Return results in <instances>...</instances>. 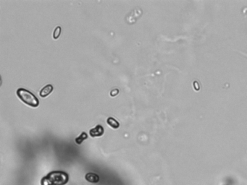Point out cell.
<instances>
[{"instance_id":"cell-4","label":"cell","mask_w":247,"mask_h":185,"mask_svg":"<svg viewBox=\"0 0 247 185\" xmlns=\"http://www.w3.org/2000/svg\"><path fill=\"white\" fill-rule=\"evenodd\" d=\"M53 90H54V87H53L52 85H46V86H44V87L40 90L39 96L42 98H46L49 95H50L51 92H52Z\"/></svg>"},{"instance_id":"cell-2","label":"cell","mask_w":247,"mask_h":185,"mask_svg":"<svg viewBox=\"0 0 247 185\" xmlns=\"http://www.w3.org/2000/svg\"><path fill=\"white\" fill-rule=\"evenodd\" d=\"M46 176L55 185H65L69 181L68 174L62 171H51Z\"/></svg>"},{"instance_id":"cell-6","label":"cell","mask_w":247,"mask_h":185,"mask_svg":"<svg viewBox=\"0 0 247 185\" xmlns=\"http://www.w3.org/2000/svg\"><path fill=\"white\" fill-rule=\"evenodd\" d=\"M107 123L109 127H111L112 128L114 129V130H117L120 127L119 122L115 119H114L113 117H109L107 120Z\"/></svg>"},{"instance_id":"cell-7","label":"cell","mask_w":247,"mask_h":185,"mask_svg":"<svg viewBox=\"0 0 247 185\" xmlns=\"http://www.w3.org/2000/svg\"><path fill=\"white\" fill-rule=\"evenodd\" d=\"M86 139H88L87 134L85 132H83L80 135V136L78 137H76V138L75 139V142H76V143L78 144V145H81V144L82 143L83 141L86 140Z\"/></svg>"},{"instance_id":"cell-9","label":"cell","mask_w":247,"mask_h":185,"mask_svg":"<svg viewBox=\"0 0 247 185\" xmlns=\"http://www.w3.org/2000/svg\"><path fill=\"white\" fill-rule=\"evenodd\" d=\"M41 185H55V184H54L53 183L46 177V176H44V177L42 178V179L41 180Z\"/></svg>"},{"instance_id":"cell-3","label":"cell","mask_w":247,"mask_h":185,"mask_svg":"<svg viewBox=\"0 0 247 185\" xmlns=\"http://www.w3.org/2000/svg\"><path fill=\"white\" fill-rule=\"evenodd\" d=\"M104 130L103 128V127L102 125H96L95 127L92 128L91 130H90L89 131V134L90 136L92 137H101L104 135Z\"/></svg>"},{"instance_id":"cell-5","label":"cell","mask_w":247,"mask_h":185,"mask_svg":"<svg viewBox=\"0 0 247 185\" xmlns=\"http://www.w3.org/2000/svg\"><path fill=\"white\" fill-rule=\"evenodd\" d=\"M85 179L87 182H89L90 183H93V184H96V183H98L99 182V176L97 174L94 173H91V172L86 174Z\"/></svg>"},{"instance_id":"cell-10","label":"cell","mask_w":247,"mask_h":185,"mask_svg":"<svg viewBox=\"0 0 247 185\" xmlns=\"http://www.w3.org/2000/svg\"><path fill=\"white\" fill-rule=\"evenodd\" d=\"M118 93H119V90H118V89H113L110 92V96H112V97H114V96H117Z\"/></svg>"},{"instance_id":"cell-1","label":"cell","mask_w":247,"mask_h":185,"mask_svg":"<svg viewBox=\"0 0 247 185\" xmlns=\"http://www.w3.org/2000/svg\"><path fill=\"white\" fill-rule=\"evenodd\" d=\"M16 94L21 101H23L27 106L33 107V108H36L39 106V101L36 98V96L29 90L20 88L17 90Z\"/></svg>"},{"instance_id":"cell-8","label":"cell","mask_w":247,"mask_h":185,"mask_svg":"<svg viewBox=\"0 0 247 185\" xmlns=\"http://www.w3.org/2000/svg\"><path fill=\"white\" fill-rule=\"evenodd\" d=\"M60 34H61V28L60 26H57L53 32V38L55 39H57L60 37Z\"/></svg>"}]
</instances>
